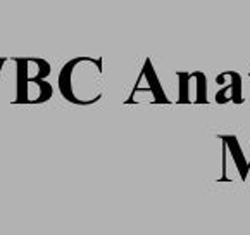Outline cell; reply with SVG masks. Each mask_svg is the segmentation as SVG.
Wrapping results in <instances>:
<instances>
[{
    "label": "cell",
    "instance_id": "cell-2",
    "mask_svg": "<svg viewBox=\"0 0 250 235\" xmlns=\"http://www.w3.org/2000/svg\"><path fill=\"white\" fill-rule=\"evenodd\" d=\"M178 76V102L207 104V78L202 71H180Z\"/></svg>",
    "mask_w": 250,
    "mask_h": 235
},
{
    "label": "cell",
    "instance_id": "cell-1",
    "mask_svg": "<svg viewBox=\"0 0 250 235\" xmlns=\"http://www.w3.org/2000/svg\"><path fill=\"white\" fill-rule=\"evenodd\" d=\"M102 59L76 57L64 64L59 74V90L67 102L90 106L102 99Z\"/></svg>",
    "mask_w": 250,
    "mask_h": 235
},
{
    "label": "cell",
    "instance_id": "cell-5",
    "mask_svg": "<svg viewBox=\"0 0 250 235\" xmlns=\"http://www.w3.org/2000/svg\"><path fill=\"white\" fill-rule=\"evenodd\" d=\"M140 76L147 81V87H144V88L135 87V88H133V94H131V97H129V99H133L136 94H150L152 102H164V104L169 102V99H167V95H166L161 81H159L157 74H155L154 66H152V63H150V59H147V61H145L144 70H142Z\"/></svg>",
    "mask_w": 250,
    "mask_h": 235
},
{
    "label": "cell",
    "instance_id": "cell-6",
    "mask_svg": "<svg viewBox=\"0 0 250 235\" xmlns=\"http://www.w3.org/2000/svg\"><path fill=\"white\" fill-rule=\"evenodd\" d=\"M221 140H223V152H225L223 161L231 159L233 166H235V171L238 173V178L240 180H245L247 173H249V169H250V163L247 161L245 154H243L242 147H240V143H238V139L233 135H223Z\"/></svg>",
    "mask_w": 250,
    "mask_h": 235
},
{
    "label": "cell",
    "instance_id": "cell-3",
    "mask_svg": "<svg viewBox=\"0 0 250 235\" xmlns=\"http://www.w3.org/2000/svg\"><path fill=\"white\" fill-rule=\"evenodd\" d=\"M16 104H40L47 102L54 90L52 85L45 80H24L16 78Z\"/></svg>",
    "mask_w": 250,
    "mask_h": 235
},
{
    "label": "cell",
    "instance_id": "cell-4",
    "mask_svg": "<svg viewBox=\"0 0 250 235\" xmlns=\"http://www.w3.org/2000/svg\"><path fill=\"white\" fill-rule=\"evenodd\" d=\"M216 83L221 85V88L216 94V102L217 104H226V102H243V80L242 74L236 71H225L216 76Z\"/></svg>",
    "mask_w": 250,
    "mask_h": 235
}]
</instances>
